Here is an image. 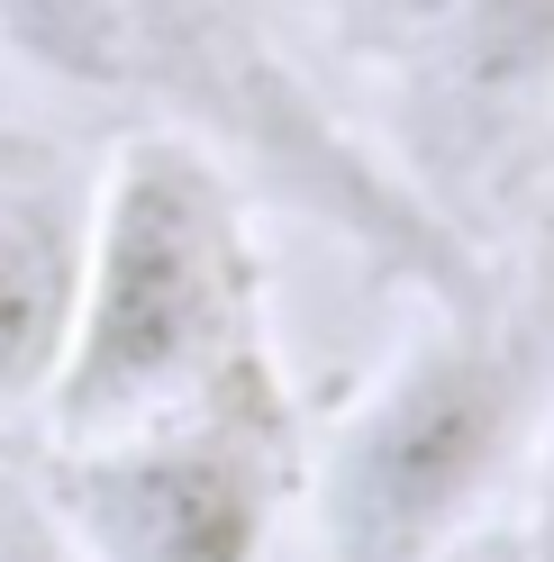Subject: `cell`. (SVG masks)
I'll return each instance as SVG.
<instances>
[{
    "label": "cell",
    "mask_w": 554,
    "mask_h": 562,
    "mask_svg": "<svg viewBox=\"0 0 554 562\" xmlns=\"http://www.w3.org/2000/svg\"><path fill=\"white\" fill-rule=\"evenodd\" d=\"M0 46L82 100L136 110V127L200 136L246 191L336 227L419 300H455L481 281L464 227L373 155L273 46L264 0H0Z\"/></svg>",
    "instance_id": "1"
},
{
    "label": "cell",
    "mask_w": 554,
    "mask_h": 562,
    "mask_svg": "<svg viewBox=\"0 0 554 562\" xmlns=\"http://www.w3.org/2000/svg\"><path fill=\"white\" fill-rule=\"evenodd\" d=\"M554 417V209L518 263L428 300V327L309 453L328 562H445Z\"/></svg>",
    "instance_id": "2"
},
{
    "label": "cell",
    "mask_w": 554,
    "mask_h": 562,
    "mask_svg": "<svg viewBox=\"0 0 554 562\" xmlns=\"http://www.w3.org/2000/svg\"><path fill=\"white\" fill-rule=\"evenodd\" d=\"M273 363L255 191L182 127H136L91 182L82 291L46 436H110Z\"/></svg>",
    "instance_id": "3"
},
{
    "label": "cell",
    "mask_w": 554,
    "mask_h": 562,
    "mask_svg": "<svg viewBox=\"0 0 554 562\" xmlns=\"http://www.w3.org/2000/svg\"><path fill=\"white\" fill-rule=\"evenodd\" d=\"M37 481L74 526L82 562H264L273 526L309 481V445L282 363H264L164 417L64 436Z\"/></svg>",
    "instance_id": "4"
},
{
    "label": "cell",
    "mask_w": 554,
    "mask_h": 562,
    "mask_svg": "<svg viewBox=\"0 0 554 562\" xmlns=\"http://www.w3.org/2000/svg\"><path fill=\"white\" fill-rule=\"evenodd\" d=\"M445 155L509 164L554 136V0H355Z\"/></svg>",
    "instance_id": "5"
},
{
    "label": "cell",
    "mask_w": 554,
    "mask_h": 562,
    "mask_svg": "<svg viewBox=\"0 0 554 562\" xmlns=\"http://www.w3.org/2000/svg\"><path fill=\"white\" fill-rule=\"evenodd\" d=\"M82 227L91 182L74 172V155L37 136H0V427L46 417L82 291Z\"/></svg>",
    "instance_id": "6"
},
{
    "label": "cell",
    "mask_w": 554,
    "mask_h": 562,
    "mask_svg": "<svg viewBox=\"0 0 554 562\" xmlns=\"http://www.w3.org/2000/svg\"><path fill=\"white\" fill-rule=\"evenodd\" d=\"M0 562H82L74 526L46 499V481L27 463H10V453H0Z\"/></svg>",
    "instance_id": "7"
},
{
    "label": "cell",
    "mask_w": 554,
    "mask_h": 562,
    "mask_svg": "<svg viewBox=\"0 0 554 562\" xmlns=\"http://www.w3.org/2000/svg\"><path fill=\"white\" fill-rule=\"evenodd\" d=\"M528 463H536V499H528V536L518 544H528L536 562H554V417H545V436H536Z\"/></svg>",
    "instance_id": "8"
},
{
    "label": "cell",
    "mask_w": 554,
    "mask_h": 562,
    "mask_svg": "<svg viewBox=\"0 0 554 562\" xmlns=\"http://www.w3.org/2000/svg\"><path fill=\"white\" fill-rule=\"evenodd\" d=\"M445 562H536V553H528V544H473V536H464Z\"/></svg>",
    "instance_id": "9"
}]
</instances>
